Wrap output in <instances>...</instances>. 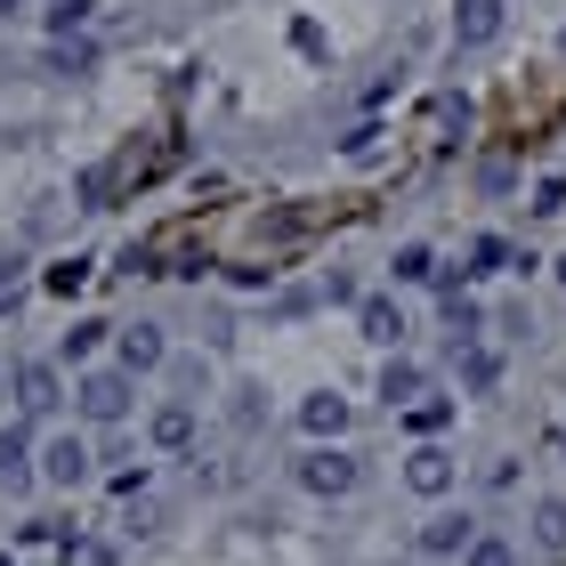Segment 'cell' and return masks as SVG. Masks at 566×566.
I'll list each match as a JSON object with an SVG mask.
<instances>
[{"instance_id":"7c38bea8","label":"cell","mask_w":566,"mask_h":566,"mask_svg":"<svg viewBox=\"0 0 566 566\" xmlns=\"http://www.w3.org/2000/svg\"><path fill=\"white\" fill-rule=\"evenodd\" d=\"M154 365H170L163 332H154V324H130V332H122V373H154Z\"/></svg>"},{"instance_id":"ac0fdd59","label":"cell","mask_w":566,"mask_h":566,"mask_svg":"<svg viewBox=\"0 0 566 566\" xmlns=\"http://www.w3.org/2000/svg\"><path fill=\"white\" fill-rule=\"evenodd\" d=\"M534 543L566 551V502H534Z\"/></svg>"},{"instance_id":"5bb4252c","label":"cell","mask_w":566,"mask_h":566,"mask_svg":"<svg viewBox=\"0 0 566 566\" xmlns=\"http://www.w3.org/2000/svg\"><path fill=\"white\" fill-rule=\"evenodd\" d=\"M154 446H195V405L187 397H178V405H163V413H154Z\"/></svg>"},{"instance_id":"d4e9b609","label":"cell","mask_w":566,"mask_h":566,"mask_svg":"<svg viewBox=\"0 0 566 566\" xmlns=\"http://www.w3.org/2000/svg\"><path fill=\"white\" fill-rule=\"evenodd\" d=\"M17 9H24V0H0V17H17Z\"/></svg>"},{"instance_id":"3957f363","label":"cell","mask_w":566,"mask_h":566,"mask_svg":"<svg viewBox=\"0 0 566 566\" xmlns=\"http://www.w3.org/2000/svg\"><path fill=\"white\" fill-rule=\"evenodd\" d=\"M17 405H24V413H57V405H65V380H57V365H17Z\"/></svg>"},{"instance_id":"9c48e42d","label":"cell","mask_w":566,"mask_h":566,"mask_svg":"<svg viewBox=\"0 0 566 566\" xmlns=\"http://www.w3.org/2000/svg\"><path fill=\"white\" fill-rule=\"evenodd\" d=\"M502 33V0H461V17H453V41L461 49H485Z\"/></svg>"},{"instance_id":"8fae6325","label":"cell","mask_w":566,"mask_h":566,"mask_svg":"<svg viewBox=\"0 0 566 566\" xmlns=\"http://www.w3.org/2000/svg\"><path fill=\"white\" fill-rule=\"evenodd\" d=\"M0 485H9V494L33 485V437L24 429H0Z\"/></svg>"},{"instance_id":"7402d4cb","label":"cell","mask_w":566,"mask_h":566,"mask_svg":"<svg viewBox=\"0 0 566 566\" xmlns=\"http://www.w3.org/2000/svg\"><path fill=\"white\" fill-rule=\"evenodd\" d=\"M268 389H251V380H243V389H235V405H227V413H235V429H260V413H268V405H260Z\"/></svg>"},{"instance_id":"484cf974","label":"cell","mask_w":566,"mask_h":566,"mask_svg":"<svg viewBox=\"0 0 566 566\" xmlns=\"http://www.w3.org/2000/svg\"><path fill=\"white\" fill-rule=\"evenodd\" d=\"M558 283H566V260H558Z\"/></svg>"},{"instance_id":"8992f818","label":"cell","mask_w":566,"mask_h":566,"mask_svg":"<svg viewBox=\"0 0 566 566\" xmlns=\"http://www.w3.org/2000/svg\"><path fill=\"white\" fill-rule=\"evenodd\" d=\"M437 307H446V332H453V348H478V332H485V307L461 292V283H446L437 292Z\"/></svg>"},{"instance_id":"603a6c76","label":"cell","mask_w":566,"mask_h":566,"mask_svg":"<svg viewBox=\"0 0 566 566\" xmlns=\"http://www.w3.org/2000/svg\"><path fill=\"white\" fill-rule=\"evenodd\" d=\"M470 566H518V551H510L502 534H478V551H470Z\"/></svg>"},{"instance_id":"30bf717a","label":"cell","mask_w":566,"mask_h":566,"mask_svg":"<svg viewBox=\"0 0 566 566\" xmlns=\"http://www.w3.org/2000/svg\"><path fill=\"white\" fill-rule=\"evenodd\" d=\"M97 65V41L82 33V41H49L41 49V73H57V82H82V73Z\"/></svg>"},{"instance_id":"2e32d148","label":"cell","mask_w":566,"mask_h":566,"mask_svg":"<svg viewBox=\"0 0 566 566\" xmlns=\"http://www.w3.org/2000/svg\"><path fill=\"white\" fill-rule=\"evenodd\" d=\"M494 380H502V356H494V348H461V389H478V397H485Z\"/></svg>"},{"instance_id":"ba28073f","label":"cell","mask_w":566,"mask_h":566,"mask_svg":"<svg viewBox=\"0 0 566 566\" xmlns=\"http://www.w3.org/2000/svg\"><path fill=\"white\" fill-rule=\"evenodd\" d=\"M421 551H478V518H461V510H437V518L421 526Z\"/></svg>"},{"instance_id":"4fadbf2b","label":"cell","mask_w":566,"mask_h":566,"mask_svg":"<svg viewBox=\"0 0 566 566\" xmlns=\"http://www.w3.org/2000/svg\"><path fill=\"white\" fill-rule=\"evenodd\" d=\"M300 429H307V437H340V429H348V397H307V405H300Z\"/></svg>"},{"instance_id":"cb8c5ba5","label":"cell","mask_w":566,"mask_h":566,"mask_svg":"<svg viewBox=\"0 0 566 566\" xmlns=\"http://www.w3.org/2000/svg\"><path fill=\"white\" fill-rule=\"evenodd\" d=\"M97 332H106V324H73V332H65V356H90V348H97Z\"/></svg>"},{"instance_id":"7a4b0ae2","label":"cell","mask_w":566,"mask_h":566,"mask_svg":"<svg viewBox=\"0 0 566 566\" xmlns=\"http://www.w3.org/2000/svg\"><path fill=\"white\" fill-rule=\"evenodd\" d=\"M82 413L97 429H114L122 413H130V373H82Z\"/></svg>"},{"instance_id":"277c9868","label":"cell","mask_w":566,"mask_h":566,"mask_svg":"<svg viewBox=\"0 0 566 566\" xmlns=\"http://www.w3.org/2000/svg\"><path fill=\"white\" fill-rule=\"evenodd\" d=\"M405 485H413V494H453V453L446 446H413V461H405Z\"/></svg>"},{"instance_id":"52a82bcc","label":"cell","mask_w":566,"mask_h":566,"mask_svg":"<svg viewBox=\"0 0 566 566\" xmlns=\"http://www.w3.org/2000/svg\"><path fill=\"white\" fill-rule=\"evenodd\" d=\"M356 324H365V340H380V348H397V340H405V307H397L389 292L356 300Z\"/></svg>"},{"instance_id":"e0dca14e","label":"cell","mask_w":566,"mask_h":566,"mask_svg":"<svg viewBox=\"0 0 566 566\" xmlns=\"http://www.w3.org/2000/svg\"><path fill=\"white\" fill-rule=\"evenodd\" d=\"M90 17H97V0H57V9H49V33H57V41H82Z\"/></svg>"},{"instance_id":"ffe728a7","label":"cell","mask_w":566,"mask_h":566,"mask_svg":"<svg viewBox=\"0 0 566 566\" xmlns=\"http://www.w3.org/2000/svg\"><path fill=\"white\" fill-rule=\"evenodd\" d=\"M502 260H510V243H502V235H478V243H470V268H461V275H502Z\"/></svg>"},{"instance_id":"6da1fadb","label":"cell","mask_w":566,"mask_h":566,"mask_svg":"<svg viewBox=\"0 0 566 566\" xmlns=\"http://www.w3.org/2000/svg\"><path fill=\"white\" fill-rule=\"evenodd\" d=\"M300 485H307V494H332V502H340V494H356V485H365V470H356V453L324 446V453L300 461Z\"/></svg>"},{"instance_id":"9a60e30c","label":"cell","mask_w":566,"mask_h":566,"mask_svg":"<svg viewBox=\"0 0 566 566\" xmlns=\"http://www.w3.org/2000/svg\"><path fill=\"white\" fill-rule=\"evenodd\" d=\"M380 397H389L397 413H413V405H421V365H405V356H397V365L380 373Z\"/></svg>"},{"instance_id":"44dd1931","label":"cell","mask_w":566,"mask_h":566,"mask_svg":"<svg viewBox=\"0 0 566 566\" xmlns=\"http://www.w3.org/2000/svg\"><path fill=\"white\" fill-rule=\"evenodd\" d=\"M429 275H437L429 243H405V251H397V283H429Z\"/></svg>"},{"instance_id":"5b68a950","label":"cell","mask_w":566,"mask_h":566,"mask_svg":"<svg viewBox=\"0 0 566 566\" xmlns=\"http://www.w3.org/2000/svg\"><path fill=\"white\" fill-rule=\"evenodd\" d=\"M41 478L49 485H82L90 478V446H82V437H49V446H41Z\"/></svg>"},{"instance_id":"d6986e66","label":"cell","mask_w":566,"mask_h":566,"mask_svg":"<svg viewBox=\"0 0 566 566\" xmlns=\"http://www.w3.org/2000/svg\"><path fill=\"white\" fill-rule=\"evenodd\" d=\"M446 421H453V397H421L413 413H405V429H413V437H437Z\"/></svg>"}]
</instances>
